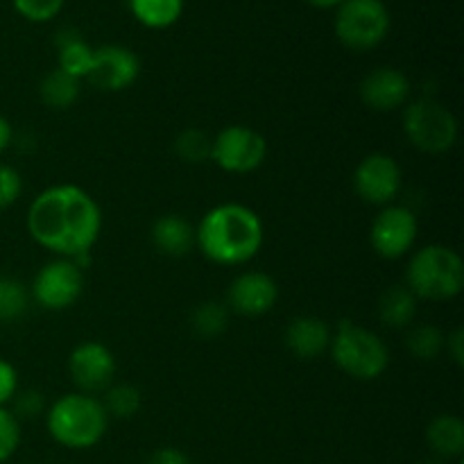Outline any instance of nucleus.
<instances>
[{
    "mask_svg": "<svg viewBox=\"0 0 464 464\" xmlns=\"http://www.w3.org/2000/svg\"><path fill=\"white\" fill-rule=\"evenodd\" d=\"M27 234L57 258L89 256L102 231V208L75 184L41 190L27 208Z\"/></svg>",
    "mask_w": 464,
    "mask_h": 464,
    "instance_id": "1",
    "label": "nucleus"
},
{
    "mask_svg": "<svg viewBox=\"0 0 464 464\" xmlns=\"http://www.w3.org/2000/svg\"><path fill=\"white\" fill-rule=\"evenodd\" d=\"M198 249L216 266L236 267L252 261L263 247L266 229L254 208L238 202L218 204L195 227Z\"/></svg>",
    "mask_w": 464,
    "mask_h": 464,
    "instance_id": "2",
    "label": "nucleus"
},
{
    "mask_svg": "<svg viewBox=\"0 0 464 464\" xmlns=\"http://www.w3.org/2000/svg\"><path fill=\"white\" fill-rule=\"evenodd\" d=\"M50 438L72 451L95 447L109 429V415L98 397L72 392L59 397L45 412Z\"/></svg>",
    "mask_w": 464,
    "mask_h": 464,
    "instance_id": "3",
    "label": "nucleus"
},
{
    "mask_svg": "<svg viewBox=\"0 0 464 464\" xmlns=\"http://www.w3.org/2000/svg\"><path fill=\"white\" fill-rule=\"evenodd\" d=\"M406 285L417 299L449 302L464 288V263L456 249L447 245H426L408 261Z\"/></svg>",
    "mask_w": 464,
    "mask_h": 464,
    "instance_id": "4",
    "label": "nucleus"
},
{
    "mask_svg": "<svg viewBox=\"0 0 464 464\" xmlns=\"http://www.w3.org/2000/svg\"><path fill=\"white\" fill-rule=\"evenodd\" d=\"M329 353L335 365L356 381H376L388 372L390 349L379 334L352 320L331 331Z\"/></svg>",
    "mask_w": 464,
    "mask_h": 464,
    "instance_id": "5",
    "label": "nucleus"
},
{
    "mask_svg": "<svg viewBox=\"0 0 464 464\" xmlns=\"http://www.w3.org/2000/svg\"><path fill=\"white\" fill-rule=\"evenodd\" d=\"M403 134L412 148L426 154H444L458 143V118L435 98H417L403 107Z\"/></svg>",
    "mask_w": 464,
    "mask_h": 464,
    "instance_id": "6",
    "label": "nucleus"
},
{
    "mask_svg": "<svg viewBox=\"0 0 464 464\" xmlns=\"http://www.w3.org/2000/svg\"><path fill=\"white\" fill-rule=\"evenodd\" d=\"M390 23L383 0H343L335 14V34L347 48L365 53L388 36Z\"/></svg>",
    "mask_w": 464,
    "mask_h": 464,
    "instance_id": "7",
    "label": "nucleus"
},
{
    "mask_svg": "<svg viewBox=\"0 0 464 464\" xmlns=\"http://www.w3.org/2000/svg\"><path fill=\"white\" fill-rule=\"evenodd\" d=\"M267 140L247 125H229L213 136L211 161L231 175H247L266 163Z\"/></svg>",
    "mask_w": 464,
    "mask_h": 464,
    "instance_id": "8",
    "label": "nucleus"
},
{
    "mask_svg": "<svg viewBox=\"0 0 464 464\" xmlns=\"http://www.w3.org/2000/svg\"><path fill=\"white\" fill-rule=\"evenodd\" d=\"M84 293V270L72 258H54L36 272L30 297L45 311H66Z\"/></svg>",
    "mask_w": 464,
    "mask_h": 464,
    "instance_id": "9",
    "label": "nucleus"
},
{
    "mask_svg": "<svg viewBox=\"0 0 464 464\" xmlns=\"http://www.w3.org/2000/svg\"><path fill=\"white\" fill-rule=\"evenodd\" d=\"M417 234H420V222L415 213L401 204H388L372 222L370 243L381 258L397 261L415 247Z\"/></svg>",
    "mask_w": 464,
    "mask_h": 464,
    "instance_id": "10",
    "label": "nucleus"
},
{
    "mask_svg": "<svg viewBox=\"0 0 464 464\" xmlns=\"http://www.w3.org/2000/svg\"><path fill=\"white\" fill-rule=\"evenodd\" d=\"M403 184V172L397 159L385 152H372L353 170V188L362 202L372 207H388L397 199Z\"/></svg>",
    "mask_w": 464,
    "mask_h": 464,
    "instance_id": "11",
    "label": "nucleus"
},
{
    "mask_svg": "<svg viewBox=\"0 0 464 464\" xmlns=\"http://www.w3.org/2000/svg\"><path fill=\"white\" fill-rule=\"evenodd\" d=\"M68 374L80 392L95 397V394L104 392L109 385H113L116 358L107 344L86 340V343L77 344L68 356Z\"/></svg>",
    "mask_w": 464,
    "mask_h": 464,
    "instance_id": "12",
    "label": "nucleus"
},
{
    "mask_svg": "<svg viewBox=\"0 0 464 464\" xmlns=\"http://www.w3.org/2000/svg\"><path fill=\"white\" fill-rule=\"evenodd\" d=\"M140 75V59L136 57L134 50L125 45H102L93 50V63L86 75V80L100 91L107 93H118L125 91L139 80Z\"/></svg>",
    "mask_w": 464,
    "mask_h": 464,
    "instance_id": "13",
    "label": "nucleus"
},
{
    "mask_svg": "<svg viewBox=\"0 0 464 464\" xmlns=\"http://www.w3.org/2000/svg\"><path fill=\"white\" fill-rule=\"evenodd\" d=\"M279 302V285L266 272L249 270L236 276L227 290V308L245 317H261Z\"/></svg>",
    "mask_w": 464,
    "mask_h": 464,
    "instance_id": "14",
    "label": "nucleus"
},
{
    "mask_svg": "<svg viewBox=\"0 0 464 464\" xmlns=\"http://www.w3.org/2000/svg\"><path fill=\"white\" fill-rule=\"evenodd\" d=\"M411 91L412 86L406 72L392 66H381L367 72L358 86L362 104L381 113L406 107L411 102Z\"/></svg>",
    "mask_w": 464,
    "mask_h": 464,
    "instance_id": "15",
    "label": "nucleus"
},
{
    "mask_svg": "<svg viewBox=\"0 0 464 464\" xmlns=\"http://www.w3.org/2000/svg\"><path fill=\"white\" fill-rule=\"evenodd\" d=\"M285 347L299 361H313L329 352L331 329L324 320L315 315H299L290 320L285 329Z\"/></svg>",
    "mask_w": 464,
    "mask_h": 464,
    "instance_id": "16",
    "label": "nucleus"
},
{
    "mask_svg": "<svg viewBox=\"0 0 464 464\" xmlns=\"http://www.w3.org/2000/svg\"><path fill=\"white\" fill-rule=\"evenodd\" d=\"M150 240H152L154 249L168 258H184L198 247L193 222L177 213H166V216L157 218L150 229Z\"/></svg>",
    "mask_w": 464,
    "mask_h": 464,
    "instance_id": "17",
    "label": "nucleus"
},
{
    "mask_svg": "<svg viewBox=\"0 0 464 464\" xmlns=\"http://www.w3.org/2000/svg\"><path fill=\"white\" fill-rule=\"evenodd\" d=\"M417 304L420 299L411 293L406 284L388 285L376 304L381 324H385L388 329H408L417 317Z\"/></svg>",
    "mask_w": 464,
    "mask_h": 464,
    "instance_id": "18",
    "label": "nucleus"
},
{
    "mask_svg": "<svg viewBox=\"0 0 464 464\" xmlns=\"http://www.w3.org/2000/svg\"><path fill=\"white\" fill-rule=\"evenodd\" d=\"M426 444L442 460H456L464 453V421L458 415H440L426 429Z\"/></svg>",
    "mask_w": 464,
    "mask_h": 464,
    "instance_id": "19",
    "label": "nucleus"
},
{
    "mask_svg": "<svg viewBox=\"0 0 464 464\" xmlns=\"http://www.w3.org/2000/svg\"><path fill=\"white\" fill-rule=\"evenodd\" d=\"M93 50L77 30H59L57 34V68L66 71L68 75L86 80L93 63Z\"/></svg>",
    "mask_w": 464,
    "mask_h": 464,
    "instance_id": "20",
    "label": "nucleus"
},
{
    "mask_svg": "<svg viewBox=\"0 0 464 464\" xmlns=\"http://www.w3.org/2000/svg\"><path fill=\"white\" fill-rule=\"evenodd\" d=\"M82 93V80L80 77L68 75L62 68H53L50 72H45L44 80L39 84V95L41 102L45 107L54 109V111H66L72 104L80 100Z\"/></svg>",
    "mask_w": 464,
    "mask_h": 464,
    "instance_id": "21",
    "label": "nucleus"
},
{
    "mask_svg": "<svg viewBox=\"0 0 464 464\" xmlns=\"http://www.w3.org/2000/svg\"><path fill=\"white\" fill-rule=\"evenodd\" d=\"M229 326V308L222 302H202L190 313V329L204 340L220 338Z\"/></svg>",
    "mask_w": 464,
    "mask_h": 464,
    "instance_id": "22",
    "label": "nucleus"
},
{
    "mask_svg": "<svg viewBox=\"0 0 464 464\" xmlns=\"http://www.w3.org/2000/svg\"><path fill=\"white\" fill-rule=\"evenodd\" d=\"M130 7L143 25L161 30L181 16L184 0H130Z\"/></svg>",
    "mask_w": 464,
    "mask_h": 464,
    "instance_id": "23",
    "label": "nucleus"
},
{
    "mask_svg": "<svg viewBox=\"0 0 464 464\" xmlns=\"http://www.w3.org/2000/svg\"><path fill=\"white\" fill-rule=\"evenodd\" d=\"M100 401H102L109 420L111 417H116V420H131L140 411V406H143V394H140L136 385L116 383L104 390V399H100Z\"/></svg>",
    "mask_w": 464,
    "mask_h": 464,
    "instance_id": "24",
    "label": "nucleus"
},
{
    "mask_svg": "<svg viewBox=\"0 0 464 464\" xmlns=\"http://www.w3.org/2000/svg\"><path fill=\"white\" fill-rule=\"evenodd\" d=\"M30 288L16 276L0 275V322H16L30 308Z\"/></svg>",
    "mask_w": 464,
    "mask_h": 464,
    "instance_id": "25",
    "label": "nucleus"
},
{
    "mask_svg": "<svg viewBox=\"0 0 464 464\" xmlns=\"http://www.w3.org/2000/svg\"><path fill=\"white\" fill-rule=\"evenodd\" d=\"M408 352L420 361H435L447 349V335L435 324H420L406 338Z\"/></svg>",
    "mask_w": 464,
    "mask_h": 464,
    "instance_id": "26",
    "label": "nucleus"
},
{
    "mask_svg": "<svg viewBox=\"0 0 464 464\" xmlns=\"http://www.w3.org/2000/svg\"><path fill=\"white\" fill-rule=\"evenodd\" d=\"M172 148L181 161L199 166V163L211 161L213 136H208L204 130H198V127H188V130L179 131Z\"/></svg>",
    "mask_w": 464,
    "mask_h": 464,
    "instance_id": "27",
    "label": "nucleus"
},
{
    "mask_svg": "<svg viewBox=\"0 0 464 464\" xmlns=\"http://www.w3.org/2000/svg\"><path fill=\"white\" fill-rule=\"evenodd\" d=\"M21 444V421L9 408H0V464H5Z\"/></svg>",
    "mask_w": 464,
    "mask_h": 464,
    "instance_id": "28",
    "label": "nucleus"
},
{
    "mask_svg": "<svg viewBox=\"0 0 464 464\" xmlns=\"http://www.w3.org/2000/svg\"><path fill=\"white\" fill-rule=\"evenodd\" d=\"M12 3L23 18L34 23L50 21L63 7V0H12Z\"/></svg>",
    "mask_w": 464,
    "mask_h": 464,
    "instance_id": "29",
    "label": "nucleus"
},
{
    "mask_svg": "<svg viewBox=\"0 0 464 464\" xmlns=\"http://www.w3.org/2000/svg\"><path fill=\"white\" fill-rule=\"evenodd\" d=\"M12 412L18 421L21 420H36L45 412V397L39 390H23L16 392L12 399Z\"/></svg>",
    "mask_w": 464,
    "mask_h": 464,
    "instance_id": "30",
    "label": "nucleus"
},
{
    "mask_svg": "<svg viewBox=\"0 0 464 464\" xmlns=\"http://www.w3.org/2000/svg\"><path fill=\"white\" fill-rule=\"evenodd\" d=\"M23 193V179L16 168L0 163V211L16 204V199Z\"/></svg>",
    "mask_w": 464,
    "mask_h": 464,
    "instance_id": "31",
    "label": "nucleus"
},
{
    "mask_svg": "<svg viewBox=\"0 0 464 464\" xmlns=\"http://www.w3.org/2000/svg\"><path fill=\"white\" fill-rule=\"evenodd\" d=\"M18 392V372L9 361L0 358V408H7Z\"/></svg>",
    "mask_w": 464,
    "mask_h": 464,
    "instance_id": "32",
    "label": "nucleus"
},
{
    "mask_svg": "<svg viewBox=\"0 0 464 464\" xmlns=\"http://www.w3.org/2000/svg\"><path fill=\"white\" fill-rule=\"evenodd\" d=\"M145 464H190V462H188V458H186L184 451L166 447V449H159V451H154Z\"/></svg>",
    "mask_w": 464,
    "mask_h": 464,
    "instance_id": "33",
    "label": "nucleus"
},
{
    "mask_svg": "<svg viewBox=\"0 0 464 464\" xmlns=\"http://www.w3.org/2000/svg\"><path fill=\"white\" fill-rule=\"evenodd\" d=\"M444 352L453 358L458 367L464 365V331L462 329H453L451 334L447 335V349Z\"/></svg>",
    "mask_w": 464,
    "mask_h": 464,
    "instance_id": "34",
    "label": "nucleus"
},
{
    "mask_svg": "<svg viewBox=\"0 0 464 464\" xmlns=\"http://www.w3.org/2000/svg\"><path fill=\"white\" fill-rule=\"evenodd\" d=\"M12 140H14L12 122H9L7 118H5L3 113H0V154H3L5 150L9 148V145H12Z\"/></svg>",
    "mask_w": 464,
    "mask_h": 464,
    "instance_id": "35",
    "label": "nucleus"
},
{
    "mask_svg": "<svg viewBox=\"0 0 464 464\" xmlns=\"http://www.w3.org/2000/svg\"><path fill=\"white\" fill-rule=\"evenodd\" d=\"M311 5H315V7H322V9H329V7H338L343 0H308Z\"/></svg>",
    "mask_w": 464,
    "mask_h": 464,
    "instance_id": "36",
    "label": "nucleus"
}]
</instances>
